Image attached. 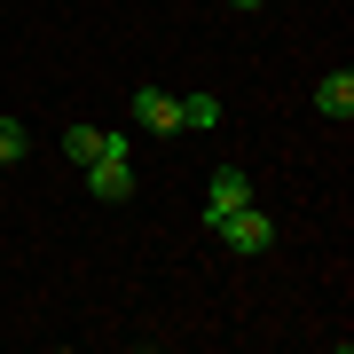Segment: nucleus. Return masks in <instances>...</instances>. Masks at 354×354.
<instances>
[{
	"mask_svg": "<svg viewBox=\"0 0 354 354\" xmlns=\"http://www.w3.org/2000/svg\"><path fill=\"white\" fill-rule=\"evenodd\" d=\"M213 236L236 260H260V252H276V213H268V205H236L228 221H213Z\"/></svg>",
	"mask_w": 354,
	"mask_h": 354,
	"instance_id": "obj_1",
	"label": "nucleus"
},
{
	"mask_svg": "<svg viewBox=\"0 0 354 354\" xmlns=\"http://www.w3.org/2000/svg\"><path fill=\"white\" fill-rule=\"evenodd\" d=\"M64 158H71V165H95V158H134V134H118V127H71V134H64Z\"/></svg>",
	"mask_w": 354,
	"mask_h": 354,
	"instance_id": "obj_2",
	"label": "nucleus"
},
{
	"mask_svg": "<svg viewBox=\"0 0 354 354\" xmlns=\"http://www.w3.org/2000/svg\"><path fill=\"white\" fill-rule=\"evenodd\" d=\"M236 205H252V174H244V165H213V189H205V228L228 221Z\"/></svg>",
	"mask_w": 354,
	"mask_h": 354,
	"instance_id": "obj_3",
	"label": "nucleus"
},
{
	"mask_svg": "<svg viewBox=\"0 0 354 354\" xmlns=\"http://www.w3.org/2000/svg\"><path fill=\"white\" fill-rule=\"evenodd\" d=\"M79 174H87L95 205H127L134 197V158H95V165H79Z\"/></svg>",
	"mask_w": 354,
	"mask_h": 354,
	"instance_id": "obj_4",
	"label": "nucleus"
},
{
	"mask_svg": "<svg viewBox=\"0 0 354 354\" xmlns=\"http://www.w3.org/2000/svg\"><path fill=\"white\" fill-rule=\"evenodd\" d=\"M134 127H150L158 142H165V134H181V102L165 95V87H134Z\"/></svg>",
	"mask_w": 354,
	"mask_h": 354,
	"instance_id": "obj_5",
	"label": "nucleus"
},
{
	"mask_svg": "<svg viewBox=\"0 0 354 354\" xmlns=\"http://www.w3.org/2000/svg\"><path fill=\"white\" fill-rule=\"evenodd\" d=\"M315 111L346 127V118H354V71H330V79H315Z\"/></svg>",
	"mask_w": 354,
	"mask_h": 354,
	"instance_id": "obj_6",
	"label": "nucleus"
},
{
	"mask_svg": "<svg viewBox=\"0 0 354 354\" xmlns=\"http://www.w3.org/2000/svg\"><path fill=\"white\" fill-rule=\"evenodd\" d=\"M181 102V134H213L221 127V95H174Z\"/></svg>",
	"mask_w": 354,
	"mask_h": 354,
	"instance_id": "obj_7",
	"label": "nucleus"
},
{
	"mask_svg": "<svg viewBox=\"0 0 354 354\" xmlns=\"http://www.w3.org/2000/svg\"><path fill=\"white\" fill-rule=\"evenodd\" d=\"M16 158H24V118L0 111V165H16Z\"/></svg>",
	"mask_w": 354,
	"mask_h": 354,
	"instance_id": "obj_8",
	"label": "nucleus"
},
{
	"mask_svg": "<svg viewBox=\"0 0 354 354\" xmlns=\"http://www.w3.org/2000/svg\"><path fill=\"white\" fill-rule=\"evenodd\" d=\"M228 8H268V0H228Z\"/></svg>",
	"mask_w": 354,
	"mask_h": 354,
	"instance_id": "obj_9",
	"label": "nucleus"
}]
</instances>
